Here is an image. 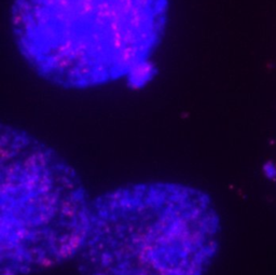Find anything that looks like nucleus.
Masks as SVG:
<instances>
[{"instance_id":"4","label":"nucleus","mask_w":276,"mask_h":275,"mask_svg":"<svg viewBox=\"0 0 276 275\" xmlns=\"http://www.w3.org/2000/svg\"><path fill=\"white\" fill-rule=\"evenodd\" d=\"M263 172L265 174V176L268 178H275L276 177V166L273 163H268L264 165Z\"/></svg>"},{"instance_id":"2","label":"nucleus","mask_w":276,"mask_h":275,"mask_svg":"<svg viewBox=\"0 0 276 275\" xmlns=\"http://www.w3.org/2000/svg\"><path fill=\"white\" fill-rule=\"evenodd\" d=\"M220 221L201 190L134 183L91 202L80 275H204L217 253Z\"/></svg>"},{"instance_id":"1","label":"nucleus","mask_w":276,"mask_h":275,"mask_svg":"<svg viewBox=\"0 0 276 275\" xmlns=\"http://www.w3.org/2000/svg\"><path fill=\"white\" fill-rule=\"evenodd\" d=\"M168 0H14L11 25L22 56L66 89L136 74L165 33Z\"/></svg>"},{"instance_id":"3","label":"nucleus","mask_w":276,"mask_h":275,"mask_svg":"<svg viewBox=\"0 0 276 275\" xmlns=\"http://www.w3.org/2000/svg\"><path fill=\"white\" fill-rule=\"evenodd\" d=\"M1 275H27L79 255L90 206L67 162L19 128H1Z\"/></svg>"}]
</instances>
